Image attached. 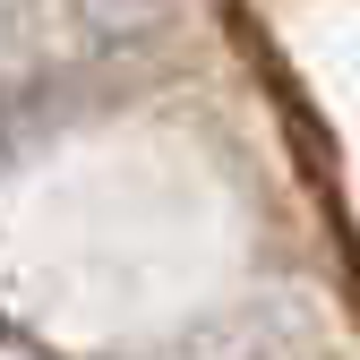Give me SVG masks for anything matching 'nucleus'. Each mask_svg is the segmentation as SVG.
Returning <instances> with one entry per match:
<instances>
[{
  "label": "nucleus",
  "instance_id": "f257e3e1",
  "mask_svg": "<svg viewBox=\"0 0 360 360\" xmlns=\"http://www.w3.org/2000/svg\"><path fill=\"white\" fill-rule=\"evenodd\" d=\"M0 360H9V352H0Z\"/></svg>",
  "mask_w": 360,
  "mask_h": 360
}]
</instances>
